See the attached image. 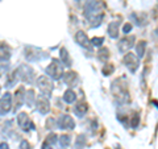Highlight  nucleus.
I'll list each match as a JSON object with an SVG mask.
<instances>
[{"label":"nucleus","mask_w":158,"mask_h":149,"mask_svg":"<svg viewBox=\"0 0 158 149\" xmlns=\"http://www.w3.org/2000/svg\"><path fill=\"white\" fill-rule=\"evenodd\" d=\"M85 17L91 28H96L102 24L104 17V9L99 0H88L85 6Z\"/></svg>","instance_id":"f257e3e1"},{"label":"nucleus","mask_w":158,"mask_h":149,"mask_svg":"<svg viewBox=\"0 0 158 149\" xmlns=\"http://www.w3.org/2000/svg\"><path fill=\"white\" fill-rule=\"evenodd\" d=\"M111 92H112V95L115 96V99L120 100L121 103H128L131 100L127 83H125L124 79H121V78H117V79H115V81L112 82Z\"/></svg>","instance_id":"f03ea898"},{"label":"nucleus","mask_w":158,"mask_h":149,"mask_svg":"<svg viewBox=\"0 0 158 149\" xmlns=\"http://www.w3.org/2000/svg\"><path fill=\"white\" fill-rule=\"evenodd\" d=\"M37 86H38L40 92L42 94V96H45L48 99L52 96L54 86H53V82L50 81V78L48 75H40L37 78Z\"/></svg>","instance_id":"7ed1b4c3"},{"label":"nucleus","mask_w":158,"mask_h":149,"mask_svg":"<svg viewBox=\"0 0 158 149\" xmlns=\"http://www.w3.org/2000/svg\"><path fill=\"white\" fill-rule=\"evenodd\" d=\"M46 74L52 79H61L63 77V74H65L63 73V65L61 63V61L54 58L50 62V65L46 67Z\"/></svg>","instance_id":"20e7f679"},{"label":"nucleus","mask_w":158,"mask_h":149,"mask_svg":"<svg viewBox=\"0 0 158 149\" xmlns=\"http://www.w3.org/2000/svg\"><path fill=\"white\" fill-rule=\"evenodd\" d=\"M16 75L21 79L23 82H25V83H33L34 82V78H36V74H34V70L29 66V65H20L19 69L16 71Z\"/></svg>","instance_id":"39448f33"},{"label":"nucleus","mask_w":158,"mask_h":149,"mask_svg":"<svg viewBox=\"0 0 158 149\" xmlns=\"http://www.w3.org/2000/svg\"><path fill=\"white\" fill-rule=\"evenodd\" d=\"M123 62H124V65L128 67V70L131 73H136L137 69L140 67V58L133 53H127L124 58H123Z\"/></svg>","instance_id":"423d86ee"},{"label":"nucleus","mask_w":158,"mask_h":149,"mask_svg":"<svg viewBox=\"0 0 158 149\" xmlns=\"http://www.w3.org/2000/svg\"><path fill=\"white\" fill-rule=\"evenodd\" d=\"M46 57V54L44 53L41 49H37L34 46H27L25 48V58L31 62H37V61H41Z\"/></svg>","instance_id":"0eeeda50"},{"label":"nucleus","mask_w":158,"mask_h":149,"mask_svg":"<svg viewBox=\"0 0 158 149\" xmlns=\"http://www.w3.org/2000/svg\"><path fill=\"white\" fill-rule=\"evenodd\" d=\"M12 110V95L6 92L0 98V115H7Z\"/></svg>","instance_id":"6e6552de"},{"label":"nucleus","mask_w":158,"mask_h":149,"mask_svg":"<svg viewBox=\"0 0 158 149\" xmlns=\"http://www.w3.org/2000/svg\"><path fill=\"white\" fill-rule=\"evenodd\" d=\"M17 124L23 131H28L29 128H33V123L27 112H20L17 115Z\"/></svg>","instance_id":"1a4fd4ad"},{"label":"nucleus","mask_w":158,"mask_h":149,"mask_svg":"<svg viewBox=\"0 0 158 149\" xmlns=\"http://www.w3.org/2000/svg\"><path fill=\"white\" fill-rule=\"evenodd\" d=\"M135 41H136V37L135 36H128V37H124L123 40H120L118 41V50H120L121 53H127L129 52L132 46L135 45Z\"/></svg>","instance_id":"9d476101"},{"label":"nucleus","mask_w":158,"mask_h":149,"mask_svg":"<svg viewBox=\"0 0 158 149\" xmlns=\"http://www.w3.org/2000/svg\"><path fill=\"white\" fill-rule=\"evenodd\" d=\"M57 126L61 130H74L75 128V121L70 115H62L57 121Z\"/></svg>","instance_id":"9b49d317"},{"label":"nucleus","mask_w":158,"mask_h":149,"mask_svg":"<svg viewBox=\"0 0 158 149\" xmlns=\"http://www.w3.org/2000/svg\"><path fill=\"white\" fill-rule=\"evenodd\" d=\"M36 107H37V111L40 113H42V115H46V113L49 112V110H50V104H49L48 98L42 96V95L36 98Z\"/></svg>","instance_id":"f8f14e48"},{"label":"nucleus","mask_w":158,"mask_h":149,"mask_svg":"<svg viewBox=\"0 0 158 149\" xmlns=\"http://www.w3.org/2000/svg\"><path fill=\"white\" fill-rule=\"evenodd\" d=\"M75 40H77V42H78L79 46H82V48H85V49H91L90 38L87 37V34H86L85 32L79 31V32L77 33V36H75Z\"/></svg>","instance_id":"ddd939ff"},{"label":"nucleus","mask_w":158,"mask_h":149,"mask_svg":"<svg viewBox=\"0 0 158 149\" xmlns=\"http://www.w3.org/2000/svg\"><path fill=\"white\" fill-rule=\"evenodd\" d=\"M24 102H25V88L20 87L19 90L15 92V111L19 110L24 104Z\"/></svg>","instance_id":"4468645a"},{"label":"nucleus","mask_w":158,"mask_h":149,"mask_svg":"<svg viewBox=\"0 0 158 149\" xmlns=\"http://www.w3.org/2000/svg\"><path fill=\"white\" fill-rule=\"evenodd\" d=\"M12 56V50L6 42H0V62H7Z\"/></svg>","instance_id":"2eb2a0df"},{"label":"nucleus","mask_w":158,"mask_h":149,"mask_svg":"<svg viewBox=\"0 0 158 149\" xmlns=\"http://www.w3.org/2000/svg\"><path fill=\"white\" fill-rule=\"evenodd\" d=\"M63 82H65L67 86H70V87H74L77 84L78 82V74L75 71H69L66 74H63Z\"/></svg>","instance_id":"dca6fc26"},{"label":"nucleus","mask_w":158,"mask_h":149,"mask_svg":"<svg viewBox=\"0 0 158 149\" xmlns=\"http://www.w3.org/2000/svg\"><path fill=\"white\" fill-rule=\"evenodd\" d=\"M88 111V106H87V103L85 102H82V103H78L75 108H74V112H75V115L79 116V117H82V116H85L86 113Z\"/></svg>","instance_id":"f3484780"},{"label":"nucleus","mask_w":158,"mask_h":149,"mask_svg":"<svg viewBox=\"0 0 158 149\" xmlns=\"http://www.w3.org/2000/svg\"><path fill=\"white\" fill-rule=\"evenodd\" d=\"M108 34L111 38H117L118 37V23L113 21L108 25Z\"/></svg>","instance_id":"a211bd4d"},{"label":"nucleus","mask_w":158,"mask_h":149,"mask_svg":"<svg viewBox=\"0 0 158 149\" xmlns=\"http://www.w3.org/2000/svg\"><path fill=\"white\" fill-rule=\"evenodd\" d=\"M59 57H61V61L63 62V65L65 66H70L71 65V58L69 56V52L66 50L65 48H62L61 50H59Z\"/></svg>","instance_id":"6ab92c4d"},{"label":"nucleus","mask_w":158,"mask_h":149,"mask_svg":"<svg viewBox=\"0 0 158 149\" xmlns=\"http://www.w3.org/2000/svg\"><path fill=\"white\" fill-rule=\"evenodd\" d=\"M145 49H146V42L145 41H138L136 44V56L138 58H142L145 54Z\"/></svg>","instance_id":"aec40b11"},{"label":"nucleus","mask_w":158,"mask_h":149,"mask_svg":"<svg viewBox=\"0 0 158 149\" xmlns=\"http://www.w3.org/2000/svg\"><path fill=\"white\" fill-rule=\"evenodd\" d=\"M63 100H65L67 104H71L77 100V94L73 90H67L65 94H63Z\"/></svg>","instance_id":"412c9836"},{"label":"nucleus","mask_w":158,"mask_h":149,"mask_svg":"<svg viewBox=\"0 0 158 149\" xmlns=\"http://www.w3.org/2000/svg\"><path fill=\"white\" fill-rule=\"evenodd\" d=\"M25 102L29 107L33 106V103L36 102V96H34V91L33 90H28L25 92Z\"/></svg>","instance_id":"4be33fe9"},{"label":"nucleus","mask_w":158,"mask_h":149,"mask_svg":"<svg viewBox=\"0 0 158 149\" xmlns=\"http://www.w3.org/2000/svg\"><path fill=\"white\" fill-rule=\"evenodd\" d=\"M57 143H59V145H61L62 148H66V147L70 145V137H69L67 135H62V136L58 137Z\"/></svg>","instance_id":"5701e85b"},{"label":"nucleus","mask_w":158,"mask_h":149,"mask_svg":"<svg viewBox=\"0 0 158 149\" xmlns=\"http://www.w3.org/2000/svg\"><path fill=\"white\" fill-rule=\"evenodd\" d=\"M98 54H99V59L100 61H108V58H110V50L107 48H102Z\"/></svg>","instance_id":"b1692460"},{"label":"nucleus","mask_w":158,"mask_h":149,"mask_svg":"<svg viewBox=\"0 0 158 149\" xmlns=\"http://www.w3.org/2000/svg\"><path fill=\"white\" fill-rule=\"evenodd\" d=\"M86 136L85 135H81V136H78L77 138V143H75V149H83L86 145Z\"/></svg>","instance_id":"393cba45"},{"label":"nucleus","mask_w":158,"mask_h":149,"mask_svg":"<svg viewBox=\"0 0 158 149\" xmlns=\"http://www.w3.org/2000/svg\"><path fill=\"white\" fill-rule=\"evenodd\" d=\"M91 45H95V46H102L103 42H104V38L103 37H94L91 38Z\"/></svg>","instance_id":"a878e982"},{"label":"nucleus","mask_w":158,"mask_h":149,"mask_svg":"<svg viewBox=\"0 0 158 149\" xmlns=\"http://www.w3.org/2000/svg\"><path fill=\"white\" fill-rule=\"evenodd\" d=\"M138 123H140V115H138L137 112H135V113H133V117L131 119V126L133 128H136L138 126Z\"/></svg>","instance_id":"bb28decb"},{"label":"nucleus","mask_w":158,"mask_h":149,"mask_svg":"<svg viewBox=\"0 0 158 149\" xmlns=\"http://www.w3.org/2000/svg\"><path fill=\"white\" fill-rule=\"evenodd\" d=\"M102 71H103L104 75H111V73H113V66L110 65V63H106L104 67L102 69Z\"/></svg>","instance_id":"cd10ccee"},{"label":"nucleus","mask_w":158,"mask_h":149,"mask_svg":"<svg viewBox=\"0 0 158 149\" xmlns=\"http://www.w3.org/2000/svg\"><path fill=\"white\" fill-rule=\"evenodd\" d=\"M57 138H58V137L54 135V133H52V135H49L46 143H48V144H56V143H57Z\"/></svg>","instance_id":"c85d7f7f"},{"label":"nucleus","mask_w":158,"mask_h":149,"mask_svg":"<svg viewBox=\"0 0 158 149\" xmlns=\"http://www.w3.org/2000/svg\"><path fill=\"white\" fill-rule=\"evenodd\" d=\"M20 149H31V144L27 140H23L21 144H20Z\"/></svg>","instance_id":"c756f323"},{"label":"nucleus","mask_w":158,"mask_h":149,"mask_svg":"<svg viewBox=\"0 0 158 149\" xmlns=\"http://www.w3.org/2000/svg\"><path fill=\"white\" fill-rule=\"evenodd\" d=\"M132 31V24L129 23H127L124 27H123V33H129Z\"/></svg>","instance_id":"7c9ffc66"},{"label":"nucleus","mask_w":158,"mask_h":149,"mask_svg":"<svg viewBox=\"0 0 158 149\" xmlns=\"http://www.w3.org/2000/svg\"><path fill=\"white\" fill-rule=\"evenodd\" d=\"M0 149H9V145L7 143H2L0 144Z\"/></svg>","instance_id":"2f4dec72"},{"label":"nucleus","mask_w":158,"mask_h":149,"mask_svg":"<svg viewBox=\"0 0 158 149\" xmlns=\"http://www.w3.org/2000/svg\"><path fill=\"white\" fill-rule=\"evenodd\" d=\"M42 149H52V147H50V144H48L46 141L42 144Z\"/></svg>","instance_id":"473e14b6"},{"label":"nucleus","mask_w":158,"mask_h":149,"mask_svg":"<svg viewBox=\"0 0 158 149\" xmlns=\"http://www.w3.org/2000/svg\"><path fill=\"white\" fill-rule=\"evenodd\" d=\"M0 91H2V87H0Z\"/></svg>","instance_id":"72a5a7b5"}]
</instances>
